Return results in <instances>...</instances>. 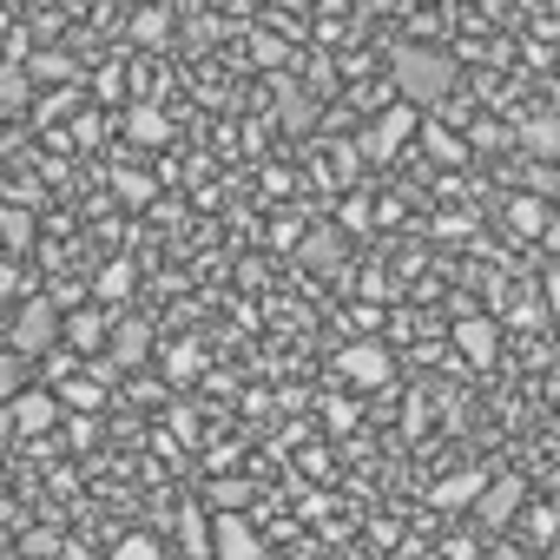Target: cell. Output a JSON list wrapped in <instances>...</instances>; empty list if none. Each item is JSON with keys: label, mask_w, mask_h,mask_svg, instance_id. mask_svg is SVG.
Masks as SVG:
<instances>
[{"label": "cell", "mask_w": 560, "mask_h": 560, "mask_svg": "<svg viewBox=\"0 0 560 560\" xmlns=\"http://www.w3.org/2000/svg\"><path fill=\"white\" fill-rule=\"evenodd\" d=\"M389 80H396V100H402V106L435 113V106L455 93V54L409 40V47H396V54H389Z\"/></svg>", "instance_id": "cell-1"}, {"label": "cell", "mask_w": 560, "mask_h": 560, "mask_svg": "<svg viewBox=\"0 0 560 560\" xmlns=\"http://www.w3.org/2000/svg\"><path fill=\"white\" fill-rule=\"evenodd\" d=\"M416 126H422V113L396 100L389 113H376V119H370V132L357 139V159H370V165H389V159H396V152L416 139Z\"/></svg>", "instance_id": "cell-2"}, {"label": "cell", "mask_w": 560, "mask_h": 560, "mask_svg": "<svg viewBox=\"0 0 560 560\" xmlns=\"http://www.w3.org/2000/svg\"><path fill=\"white\" fill-rule=\"evenodd\" d=\"M337 370H343L357 389H383V383L396 376V357H389L383 343H350V350L337 357Z\"/></svg>", "instance_id": "cell-3"}, {"label": "cell", "mask_w": 560, "mask_h": 560, "mask_svg": "<svg viewBox=\"0 0 560 560\" xmlns=\"http://www.w3.org/2000/svg\"><path fill=\"white\" fill-rule=\"evenodd\" d=\"M521 501H527V481H514V475L481 481V494H475V521H481V527H508V521L521 514Z\"/></svg>", "instance_id": "cell-4"}, {"label": "cell", "mask_w": 560, "mask_h": 560, "mask_svg": "<svg viewBox=\"0 0 560 560\" xmlns=\"http://www.w3.org/2000/svg\"><path fill=\"white\" fill-rule=\"evenodd\" d=\"M54 298H27V311L14 317V350H27V357H40V350H54Z\"/></svg>", "instance_id": "cell-5"}, {"label": "cell", "mask_w": 560, "mask_h": 560, "mask_svg": "<svg viewBox=\"0 0 560 560\" xmlns=\"http://www.w3.org/2000/svg\"><path fill=\"white\" fill-rule=\"evenodd\" d=\"M455 350H462L475 370H488V363L501 357V324H494V317H462V324H455Z\"/></svg>", "instance_id": "cell-6"}, {"label": "cell", "mask_w": 560, "mask_h": 560, "mask_svg": "<svg viewBox=\"0 0 560 560\" xmlns=\"http://www.w3.org/2000/svg\"><path fill=\"white\" fill-rule=\"evenodd\" d=\"M211 553H218V560H264V547H257V534L244 527V514H218V521H211Z\"/></svg>", "instance_id": "cell-7"}, {"label": "cell", "mask_w": 560, "mask_h": 560, "mask_svg": "<svg viewBox=\"0 0 560 560\" xmlns=\"http://www.w3.org/2000/svg\"><path fill=\"white\" fill-rule=\"evenodd\" d=\"M60 422V396H47V389H34L27 402H14V429L21 435H47Z\"/></svg>", "instance_id": "cell-8"}, {"label": "cell", "mask_w": 560, "mask_h": 560, "mask_svg": "<svg viewBox=\"0 0 560 560\" xmlns=\"http://www.w3.org/2000/svg\"><path fill=\"white\" fill-rule=\"evenodd\" d=\"M152 357V324H119L113 330V370H132Z\"/></svg>", "instance_id": "cell-9"}, {"label": "cell", "mask_w": 560, "mask_h": 560, "mask_svg": "<svg viewBox=\"0 0 560 560\" xmlns=\"http://www.w3.org/2000/svg\"><path fill=\"white\" fill-rule=\"evenodd\" d=\"M521 152L540 165H560V119H527L521 126Z\"/></svg>", "instance_id": "cell-10"}, {"label": "cell", "mask_w": 560, "mask_h": 560, "mask_svg": "<svg viewBox=\"0 0 560 560\" xmlns=\"http://www.w3.org/2000/svg\"><path fill=\"white\" fill-rule=\"evenodd\" d=\"M540 224H547V198H534V191L508 198V231L514 237H540Z\"/></svg>", "instance_id": "cell-11"}, {"label": "cell", "mask_w": 560, "mask_h": 560, "mask_svg": "<svg viewBox=\"0 0 560 560\" xmlns=\"http://www.w3.org/2000/svg\"><path fill=\"white\" fill-rule=\"evenodd\" d=\"M481 481H488L481 468H468V475H448V481H442V488H435L429 501H435V508H468V501L481 494Z\"/></svg>", "instance_id": "cell-12"}, {"label": "cell", "mask_w": 560, "mask_h": 560, "mask_svg": "<svg viewBox=\"0 0 560 560\" xmlns=\"http://www.w3.org/2000/svg\"><path fill=\"white\" fill-rule=\"evenodd\" d=\"M277 106H284V126H291V132H304V126L317 119V106H311V100H304L291 80H277Z\"/></svg>", "instance_id": "cell-13"}, {"label": "cell", "mask_w": 560, "mask_h": 560, "mask_svg": "<svg viewBox=\"0 0 560 560\" xmlns=\"http://www.w3.org/2000/svg\"><path fill=\"white\" fill-rule=\"evenodd\" d=\"M337 257H343V237H337V231H317V237L304 244V264H317V270H337Z\"/></svg>", "instance_id": "cell-14"}, {"label": "cell", "mask_w": 560, "mask_h": 560, "mask_svg": "<svg viewBox=\"0 0 560 560\" xmlns=\"http://www.w3.org/2000/svg\"><path fill=\"white\" fill-rule=\"evenodd\" d=\"M521 527H527V540H534V547H547V540L560 534V508H527V514H521Z\"/></svg>", "instance_id": "cell-15"}, {"label": "cell", "mask_w": 560, "mask_h": 560, "mask_svg": "<svg viewBox=\"0 0 560 560\" xmlns=\"http://www.w3.org/2000/svg\"><path fill=\"white\" fill-rule=\"evenodd\" d=\"M126 126H132V139H139V145H165V113H152V106H139V113H132Z\"/></svg>", "instance_id": "cell-16"}, {"label": "cell", "mask_w": 560, "mask_h": 560, "mask_svg": "<svg viewBox=\"0 0 560 560\" xmlns=\"http://www.w3.org/2000/svg\"><path fill=\"white\" fill-rule=\"evenodd\" d=\"M422 139H429V152H435V159H442V165H468V145H462V139H455V132H442V126H429V132H422Z\"/></svg>", "instance_id": "cell-17"}, {"label": "cell", "mask_w": 560, "mask_h": 560, "mask_svg": "<svg viewBox=\"0 0 560 560\" xmlns=\"http://www.w3.org/2000/svg\"><path fill=\"white\" fill-rule=\"evenodd\" d=\"M198 370H205V357H198L191 343H178V350H165V376H172V383H191Z\"/></svg>", "instance_id": "cell-18"}, {"label": "cell", "mask_w": 560, "mask_h": 560, "mask_svg": "<svg viewBox=\"0 0 560 560\" xmlns=\"http://www.w3.org/2000/svg\"><path fill=\"white\" fill-rule=\"evenodd\" d=\"M126 291H132V264L119 257V264H106V270H100V298H106V304H119Z\"/></svg>", "instance_id": "cell-19"}, {"label": "cell", "mask_w": 560, "mask_h": 560, "mask_svg": "<svg viewBox=\"0 0 560 560\" xmlns=\"http://www.w3.org/2000/svg\"><path fill=\"white\" fill-rule=\"evenodd\" d=\"M165 34H172V21H165V14H159V8H145V14H139V21H132V40H139V47H159V40H165Z\"/></svg>", "instance_id": "cell-20"}, {"label": "cell", "mask_w": 560, "mask_h": 560, "mask_svg": "<svg viewBox=\"0 0 560 560\" xmlns=\"http://www.w3.org/2000/svg\"><path fill=\"white\" fill-rule=\"evenodd\" d=\"M178 534H185V553H198V560L211 553V527H205V521H198L191 508H185V521H178Z\"/></svg>", "instance_id": "cell-21"}, {"label": "cell", "mask_w": 560, "mask_h": 560, "mask_svg": "<svg viewBox=\"0 0 560 560\" xmlns=\"http://www.w3.org/2000/svg\"><path fill=\"white\" fill-rule=\"evenodd\" d=\"M21 106H27V73L8 67V73H0V113H21Z\"/></svg>", "instance_id": "cell-22"}, {"label": "cell", "mask_w": 560, "mask_h": 560, "mask_svg": "<svg viewBox=\"0 0 560 560\" xmlns=\"http://www.w3.org/2000/svg\"><path fill=\"white\" fill-rule=\"evenodd\" d=\"M113 560H159V540H152V534H126V540L113 547Z\"/></svg>", "instance_id": "cell-23"}, {"label": "cell", "mask_w": 560, "mask_h": 560, "mask_svg": "<svg viewBox=\"0 0 560 560\" xmlns=\"http://www.w3.org/2000/svg\"><path fill=\"white\" fill-rule=\"evenodd\" d=\"M0 237H8V244H27V237H34V218H27V211H0Z\"/></svg>", "instance_id": "cell-24"}, {"label": "cell", "mask_w": 560, "mask_h": 560, "mask_svg": "<svg viewBox=\"0 0 560 560\" xmlns=\"http://www.w3.org/2000/svg\"><path fill=\"white\" fill-rule=\"evenodd\" d=\"M21 389V357H0V402H14Z\"/></svg>", "instance_id": "cell-25"}, {"label": "cell", "mask_w": 560, "mask_h": 560, "mask_svg": "<svg viewBox=\"0 0 560 560\" xmlns=\"http://www.w3.org/2000/svg\"><path fill=\"white\" fill-rule=\"evenodd\" d=\"M67 330H73V343H80V350H93V343H100V317H73Z\"/></svg>", "instance_id": "cell-26"}, {"label": "cell", "mask_w": 560, "mask_h": 560, "mask_svg": "<svg viewBox=\"0 0 560 560\" xmlns=\"http://www.w3.org/2000/svg\"><path fill=\"white\" fill-rule=\"evenodd\" d=\"M60 402H80V409H93V402H100V389H93V383H67V389H60Z\"/></svg>", "instance_id": "cell-27"}, {"label": "cell", "mask_w": 560, "mask_h": 560, "mask_svg": "<svg viewBox=\"0 0 560 560\" xmlns=\"http://www.w3.org/2000/svg\"><path fill=\"white\" fill-rule=\"evenodd\" d=\"M257 60H264V67H284V40H270V34H257Z\"/></svg>", "instance_id": "cell-28"}, {"label": "cell", "mask_w": 560, "mask_h": 560, "mask_svg": "<svg viewBox=\"0 0 560 560\" xmlns=\"http://www.w3.org/2000/svg\"><path fill=\"white\" fill-rule=\"evenodd\" d=\"M540 298H547V317H560V270H547V284H540Z\"/></svg>", "instance_id": "cell-29"}, {"label": "cell", "mask_w": 560, "mask_h": 560, "mask_svg": "<svg viewBox=\"0 0 560 560\" xmlns=\"http://www.w3.org/2000/svg\"><path fill=\"white\" fill-rule=\"evenodd\" d=\"M343 224H350V231H363V224H370V205H363V198H350V205H343Z\"/></svg>", "instance_id": "cell-30"}, {"label": "cell", "mask_w": 560, "mask_h": 560, "mask_svg": "<svg viewBox=\"0 0 560 560\" xmlns=\"http://www.w3.org/2000/svg\"><path fill=\"white\" fill-rule=\"evenodd\" d=\"M540 237H547V244L560 250V218H547V224H540Z\"/></svg>", "instance_id": "cell-31"}, {"label": "cell", "mask_w": 560, "mask_h": 560, "mask_svg": "<svg viewBox=\"0 0 560 560\" xmlns=\"http://www.w3.org/2000/svg\"><path fill=\"white\" fill-rule=\"evenodd\" d=\"M389 8H396V0H370V14H389Z\"/></svg>", "instance_id": "cell-32"}, {"label": "cell", "mask_w": 560, "mask_h": 560, "mask_svg": "<svg viewBox=\"0 0 560 560\" xmlns=\"http://www.w3.org/2000/svg\"><path fill=\"white\" fill-rule=\"evenodd\" d=\"M40 8H47V0H40Z\"/></svg>", "instance_id": "cell-33"}]
</instances>
